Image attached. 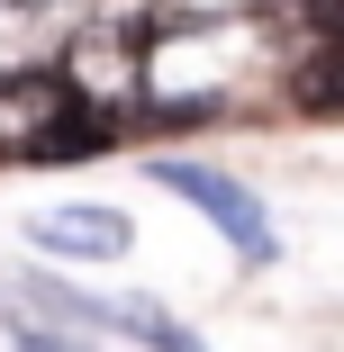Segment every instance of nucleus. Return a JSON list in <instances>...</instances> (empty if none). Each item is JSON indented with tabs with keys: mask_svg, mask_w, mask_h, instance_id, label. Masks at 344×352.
Returning <instances> with one entry per match:
<instances>
[{
	"mask_svg": "<svg viewBox=\"0 0 344 352\" xmlns=\"http://www.w3.org/2000/svg\"><path fill=\"white\" fill-rule=\"evenodd\" d=\"M290 109L299 118H344V45L317 36L299 63H290Z\"/></svg>",
	"mask_w": 344,
	"mask_h": 352,
	"instance_id": "39448f33",
	"label": "nucleus"
},
{
	"mask_svg": "<svg viewBox=\"0 0 344 352\" xmlns=\"http://www.w3.org/2000/svg\"><path fill=\"white\" fill-rule=\"evenodd\" d=\"M154 172V190H172V199H190L199 217H209L227 244H236V262H272L281 253V235H272V217H263V199L245 190V181H227V172H209V163H145Z\"/></svg>",
	"mask_w": 344,
	"mask_h": 352,
	"instance_id": "f03ea898",
	"label": "nucleus"
},
{
	"mask_svg": "<svg viewBox=\"0 0 344 352\" xmlns=\"http://www.w3.org/2000/svg\"><path fill=\"white\" fill-rule=\"evenodd\" d=\"M290 10H299L308 36H335V45H344V0H290Z\"/></svg>",
	"mask_w": 344,
	"mask_h": 352,
	"instance_id": "423d86ee",
	"label": "nucleus"
},
{
	"mask_svg": "<svg viewBox=\"0 0 344 352\" xmlns=\"http://www.w3.org/2000/svg\"><path fill=\"white\" fill-rule=\"evenodd\" d=\"M19 352H63V343H45V334H19Z\"/></svg>",
	"mask_w": 344,
	"mask_h": 352,
	"instance_id": "0eeeda50",
	"label": "nucleus"
},
{
	"mask_svg": "<svg viewBox=\"0 0 344 352\" xmlns=\"http://www.w3.org/2000/svg\"><path fill=\"white\" fill-rule=\"evenodd\" d=\"M91 325H109V334H136L145 352H209L190 325H172V316H163V298H91Z\"/></svg>",
	"mask_w": 344,
	"mask_h": 352,
	"instance_id": "20e7f679",
	"label": "nucleus"
},
{
	"mask_svg": "<svg viewBox=\"0 0 344 352\" xmlns=\"http://www.w3.org/2000/svg\"><path fill=\"white\" fill-rule=\"evenodd\" d=\"M45 262H118L136 244V217L127 208H100V199H73V208H45V217L19 226Z\"/></svg>",
	"mask_w": 344,
	"mask_h": 352,
	"instance_id": "7ed1b4c3",
	"label": "nucleus"
},
{
	"mask_svg": "<svg viewBox=\"0 0 344 352\" xmlns=\"http://www.w3.org/2000/svg\"><path fill=\"white\" fill-rule=\"evenodd\" d=\"M118 135H127V118L91 109L63 63H10V73H0V163L10 172L82 163V154L118 145Z\"/></svg>",
	"mask_w": 344,
	"mask_h": 352,
	"instance_id": "f257e3e1",
	"label": "nucleus"
}]
</instances>
